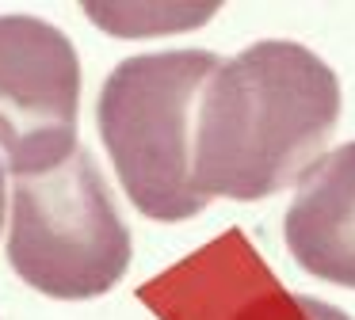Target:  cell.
<instances>
[{
	"mask_svg": "<svg viewBox=\"0 0 355 320\" xmlns=\"http://www.w3.org/2000/svg\"><path fill=\"white\" fill-rule=\"evenodd\" d=\"M340 118V80L313 50L286 38L222 61L195 111L191 175L202 198L275 195L317 160Z\"/></svg>",
	"mask_w": 355,
	"mask_h": 320,
	"instance_id": "6da1fadb",
	"label": "cell"
},
{
	"mask_svg": "<svg viewBox=\"0 0 355 320\" xmlns=\"http://www.w3.org/2000/svg\"><path fill=\"white\" fill-rule=\"evenodd\" d=\"M222 57L161 50L119 61L96 103L100 137L134 210L153 221H187L207 206L191 175L195 111Z\"/></svg>",
	"mask_w": 355,
	"mask_h": 320,
	"instance_id": "7a4b0ae2",
	"label": "cell"
},
{
	"mask_svg": "<svg viewBox=\"0 0 355 320\" xmlns=\"http://www.w3.org/2000/svg\"><path fill=\"white\" fill-rule=\"evenodd\" d=\"M4 198H8V190H4V164H0V225H4Z\"/></svg>",
	"mask_w": 355,
	"mask_h": 320,
	"instance_id": "8992f818",
	"label": "cell"
},
{
	"mask_svg": "<svg viewBox=\"0 0 355 320\" xmlns=\"http://www.w3.org/2000/svg\"><path fill=\"white\" fill-rule=\"evenodd\" d=\"M283 240L302 271L355 290V141L317 157L298 175Z\"/></svg>",
	"mask_w": 355,
	"mask_h": 320,
	"instance_id": "5b68a950",
	"label": "cell"
},
{
	"mask_svg": "<svg viewBox=\"0 0 355 320\" xmlns=\"http://www.w3.org/2000/svg\"><path fill=\"white\" fill-rule=\"evenodd\" d=\"M8 263L31 290L62 301L100 297L130 267V229L119 217L92 152L16 179Z\"/></svg>",
	"mask_w": 355,
	"mask_h": 320,
	"instance_id": "3957f363",
	"label": "cell"
},
{
	"mask_svg": "<svg viewBox=\"0 0 355 320\" xmlns=\"http://www.w3.org/2000/svg\"><path fill=\"white\" fill-rule=\"evenodd\" d=\"M80 61L65 30L39 15H0V149L16 179L77 152Z\"/></svg>",
	"mask_w": 355,
	"mask_h": 320,
	"instance_id": "277c9868",
	"label": "cell"
}]
</instances>
